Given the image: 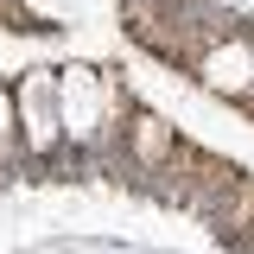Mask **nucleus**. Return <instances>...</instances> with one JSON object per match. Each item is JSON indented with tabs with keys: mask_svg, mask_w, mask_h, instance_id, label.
I'll return each instance as SVG.
<instances>
[{
	"mask_svg": "<svg viewBox=\"0 0 254 254\" xmlns=\"http://www.w3.org/2000/svg\"><path fill=\"white\" fill-rule=\"evenodd\" d=\"M13 115H19V146H26V159H51L64 146L58 76H51V70H26V76L13 83Z\"/></svg>",
	"mask_w": 254,
	"mask_h": 254,
	"instance_id": "f03ea898",
	"label": "nucleus"
},
{
	"mask_svg": "<svg viewBox=\"0 0 254 254\" xmlns=\"http://www.w3.org/2000/svg\"><path fill=\"white\" fill-rule=\"evenodd\" d=\"M121 146H127V165L153 178V172H165V165L178 159V146H185V140H178V127H165L159 115L133 108V121L121 127Z\"/></svg>",
	"mask_w": 254,
	"mask_h": 254,
	"instance_id": "7ed1b4c3",
	"label": "nucleus"
},
{
	"mask_svg": "<svg viewBox=\"0 0 254 254\" xmlns=\"http://www.w3.org/2000/svg\"><path fill=\"white\" fill-rule=\"evenodd\" d=\"M58 115H64V140H76V146H95V140L121 133V127H108V83L89 64H70L58 76Z\"/></svg>",
	"mask_w": 254,
	"mask_h": 254,
	"instance_id": "f257e3e1",
	"label": "nucleus"
}]
</instances>
